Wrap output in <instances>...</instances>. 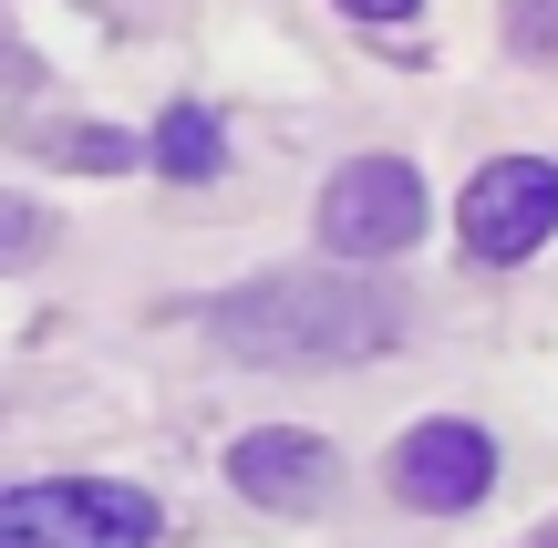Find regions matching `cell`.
<instances>
[{
    "instance_id": "cell-1",
    "label": "cell",
    "mask_w": 558,
    "mask_h": 548,
    "mask_svg": "<svg viewBox=\"0 0 558 548\" xmlns=\"http://www.w3.org/2000/svg\"><path fill=\"white\" fill-rule=\"evenodd\" d=\"M207 331L239 363H373L403 342V301L373 280H341V269H279V280L228 290Z\"/></svg>"
},
{
    "instance_id": "cell-8",
    "label": "cell",
    "mask_w": 558,
    "mask_h": 548,
    "mask_svg": "<svg viewBox=\"0 0 558 548\" xmlns=\"http://www.w3.org/2000/svg\"><path fill=\"white\" fill-rule=\"evenodd\" d=\"M62 166H83V176H114V166H135V145H124L114 124H83V135H62Z\"/></svg>"
},
{
    "instance_id": "cell-3",
    "label": "cell",
    "mask_w": 558,
    "mask_h": 548,
    "mask_svg": "<svg viewBox=\"0 0 558 548\" xmlns=\"http://www.w3.org/2000/svg\"><path fill=\"white\" fill-rule=\"evenodd\" d=\"M424 239V176L403 156H352L320 186V248L331 259H393Z\"/></svg>"
},
{
    "instance_id": "cell-7",
    "label": "cell",
    "mask_w": 558,
    "mask_h": 548,
    "mask_svg": "<svg viewBox=\"0 0 558 548\" xmlns=\"http://www.w3.org/2000/svg\"><path fill=\"white\" fill-rule=\"evenodd\" d=\"M145 166H166V176L207 186V176L228 166V124L207 114V103H166V124H156V145H145Z\"/></svg>"
},
{
    "instance_id": "cell-10",
    "label": "cell",
    "mask_w": 558,
    "mask_h": 548,
    "mask_svg": "<svg viewBox=\"0 0 558 548\" xmlns=\"http://www.w3.org/2000/svg\"><path fill=\"white\" fill-rule=\"evenodd\" d=\"M341 11H352V21H403L414 0H341Z\"/></svg>"
},
{
    "instance_id": "cell-9",
    "label": "cell",
    "mask_w": 558,
    "mask_h": 548,
    "mask_svg": "<svg viewBox=\"0 0 558 548\" xmlns=\"http://www.w3.org/2000/svg\"><path fill=\"white\" fill-rule=\"evenodd\" d=\"M32 248H41V207H32V197H11V207H0V259L21 269Z\"/></svg>"
},
{
    "instance_id": "cell-2",
    "label": "cell",
    "mask_w": 558,
    "mask_h": 548,
    "mask_svg": "<svg viewBox=\"0 0 558 548\" xmlns=\"http://www.w3.org/2000/svg\"><path fill=\"white\" fill-rule=\"evenodd\" d=\"M156 497L124 476H32L0 497V548H156Z\"/></svg>"
},
{
    "instance_id": "cell-5",
    "label": "cell",
    "mask_w": 558,
    "mask_h": 548,
    "mask_svg": "<svg viewBox=\"0 0 558 548\" xmlns=\"http://www.w3.org/2000/svg\"><path fill=\"white\" fill-rule=\"evenodd\" d=\"M486 487H497V446H486L465 414H435V425H414L393 446V497L424 508V517H465Z\"/></svg>"
},
{
    "instance_id": "cell-4",
    "label": "cell",
    "mask_w": 558,
    "mask_h": 548,
    "mask_svg": "<svg viewBox=\"0 0 558 548\" xmlns=\"http://www.w3.org/2000/svg\"><path fill=\"white\" fill-rule=\"evenodd\" d=\"M456 228H465V248L497 259V269L538 259V248L558 239V166H548V156H497L476 186H465Z\"/></svg>"
},
{
    "instance_id": "cell-6",
    "label": "cell",
    "mask_w": 558,
    "mask_h": 548,
    "mask_svg": "<svg viewBox=\"0 0 558 548\" xmlns=\"http://www.w3.org/2000/svg\"><path fill=\"white\" fill-rule=\"evenodd\" d=\"M331 476H341V455L320 446V435H290V425H259V435H239V446H228V487H239L248 508H279V517L320 508V497H331Z\"/></svg>"
}]
</instances>
